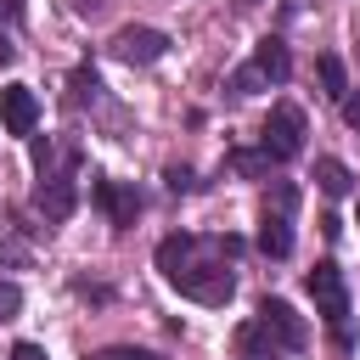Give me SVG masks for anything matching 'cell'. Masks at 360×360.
Masks as SVG:
<instances>
[{
    "label": "cell",
    "mask_w": 360,
    "mask_h": 360,
    "mask_svg": "<svg viewBox=\"0 0 360 360\" xmlns=\"http://www.w3.org/2000/svg\"><path fill=\"white\" fill-rule=\"evenodd\" d=\"M304 287H309V298H315L321 321L332 326V338L349 349V281H343V270H338L332 259H321V264L304 276Z\"/></svg>",
    "instance_id": "1"
},
{
    "label": "cell",
    "mask_w": 360,
    "mask_h": 360,
    "mask_svg": "<svg viewBox=\"0 0 360 360\" xmlns=\"http://www.w3.org/2000/svg\"><path fill=\"white\" fill-rule=\"evenodd\" d=\"M264 152H270V163H292L304 152V107H292V101L270 107V118H264Z\"/></svg>",
    "instance_id": "2"
},
{
    "label": "cell",
    "mask_w": 360,
    "mask_h": 360,
    "mask_svg": "<svg viewBox=\"0 0 360 360\" xmlns=\"http://www.w3.org/2000/svg\"><path fill=\"white\" fill-rule=\"evenodd\" d=\"M169 287H180V292L197 298V304H225V298L236 292V276H231L225 264H186V270L169 276Z\"/></svg>",
    "instance_id": "3"
},
{
    "label": "cell",
    "mask_w": 360,
    "mask_h": 360,
    "mask_svg": "<svg viewBox=\"0 0 360 360\" xmlns=\"http://www.w3.org/2000/svg\"><path fill=\"white\" fill-rule=\"evenodd\" d=\"M163 51H169V34H163V28L129 22V28H118V34H112V56H118V62H129V68H146V62H158Z\"/></svg>",
    "instance_id": "4"
},
{
    "label": "cell",
    "mask_w": 360,
    "mask_h": 360,
    "mask_svg": "<svg viewBox=\"0 0 360 360\" xmlns=\"http://www.w3.org/2000/svg\"><path fill=\"white\" fill-rule=\"evenodd\" d=\"M259 326H264L281 349H304V343H309V326H304V315H298L287 298H264V304H259Z\"/></svg>",
    "instance_id": "5"
},
{
    "label": "cell",
    "mask_w": 360,
    "mask_h": 360,
    "mask_svg": "<svg viewBox=\"0 0 360 360\" xmlns=\"http://www.w3.org/2000/svg\"><path fill=\"white\" fill-rule=\"evenodd\" d=\"M0 124H6L11 135H34V124H39V101H34L28 84H6V90H0Z\"/></svg>",
    "instance_id": "6"
},
{
    "label": "cell",
    "mask_w": 360,
    "mask_h": 360,
    "mask_svg": "<svg viewBox=\"0 0 360 360\" xmlns=\"http://www.w3.org/2000/svg\"><path fill=\"white\" fill-rule=\"evenodd\" d=\"M34 208L56 225V219H68L73 208H79V191H73V180L68 174H39V191H34Z\"/></svg>",
    "instance_id": "7"
},
{
    "label": "cell",
    "mask_w": 360,
    "mask_h": 360,
    "mask_svg": "<svg viewBox=\"0 0 360 360\" xmlns=\"http://www.w3.org/2000/svg\"><path fill=\"white\" fill-rule=\"evenodd\" d=\"M90 191H96V208H107V219H112L118 231H129V225H135L141 197H135L129 186H118V180H101V174H96V186H90Z\"/></svg>",
    "instance_id": "8"
},
{
    "label": "cell",
    "mask_w": 360,
    "mask_h": 360,
    "mask_svg": "<svg viewBox=\"0 0 360 360\" xmlns=\"http://www.w3.org/2000/svg\"><path fill=\"white\" fill-rule=\"evenodd\" d=\"M253 68H259L270 84H287V79H292V51H287L276 34H264V39L253 45Z\"/></svg>",
    "instance_id": "9"
},
{
    "label": "cell",
    "mask_w": 360,
    "mask_h": 360,
    "mask_svg": "<svg viewBox=\"0 0 360 360\" xmlns=\"http://www.w3.org/2000/svg\"><path fill=\"white\" fill-rule=\"evenodd\" d=\"M259 253L264 259H287L292 253V214L264 208V219H259Z\"/></svg>",
    "instance_id": "10"
},
{
    "label": "cell",
    "mask_w": 360,
    "mask_h": 360,
    "mask_svg": "<svg viewBox=\"0 0 360 360\" xmlns=\"http://www.w3.org/2000/svg\"><path fill=\"white\" fill-rule=\"evenodd\" d=\"M236 360H281V343L259 321H248V326H236Z\"/></svg>",
    "instance_id": "11"
},
{
    "label": "cell",
    "mask_w": 360,
    "mask_h": 360,
    "mask_svg": "<svg viewBox=\"0 0 360 360\" xmlns=\"http://www.w3.org/2000/svg\"><path fill=\"white\" fill-rule=\"evenodd\" d=\"M315 186H321L326 197H349V191H354V174H349L343 158H315Z\"/></svg>",
    "instance_id": "12"
},
{
    "label": "cell",
    "mask_w": 360,
    "mask_h": 360,
    "mask_svg": "<svg viewBox=\"0 0 360 360\" xmlns=\"http://www.w3.org/2000/svg\"><path fill=\"white\" fill-rule=\"evenodd\" d=\"M191 253H197V236H163V242H158V270L174 276V270L191 264Z\"/></svg>",
    "instance_id": "13"
},
{
    "label": "cell",
    "mask_w": 360,
    "mask_h": 360,
    "mask_svg": "<svg viewBox=\"0 0 360 360\" xmlns=\"http://www.w3.org/2000/svg\"><path fill=\"white\" fill-rule=\"evenodd\" d=\"M315 73H321V90H326L332 101H343V96H349V73H343V56L321 51V56H315Z\"/></svg>",
    "instance_id": "14"
},
{
    "label": "cell",
    "mask_w": 360,
    "mask_h": 360,
    "mask_svg": "<svg viewBox=\"0 0 360 360\" xmlns=\"http://www.w3.org/2000/svg\"><path fill=\"white\" fill-rule=\"evenodd\" d=\"M264 84H270V79H264V73H259V68H253V62H248V68H236V73H231V96H259V90H264Z\"/></svg>",
    "instance_id": "15"
},
{
    "label": "cell",
    "mask_w": 360,
    "mask_h": 360,
    "mask_svg": "<svg viewBox=\"0 0 360 360\" xmlns=\"http://www.w3.org/2000/svg\"><path fill=\"white\" fill-rule=\"evenodd\" d=\"M68 84H73V107H90V101L101 96V84H96V73H90V68H73V79H68Z\"/></svg>",
    "instance_id": "16"
},
{
    "label": "cell",
    "mask_w": 360,
    "mask_h": 360,
    "mask_svg": "<svg viewBox=\"0 0 360 360\" xmlns=\"http://www.w3.org/2000/svg\"><path fill=\"white\" fill-rule=\"evenodd\" d=\"M17 315H22V287L0 276V321H17Z\"/></svg>",
    "instance_id": "17"
},
{
    "label": "cell",
    "mask_w": 360,
    "mask_h": 360,
    "mask_svg": "<svg viewBox=\"0 0 360 360\" xmlns=\"http://www.w3.org/2000/svg\"><path fill=\"white\" fill-rule=\"evenodd\" d=\"M231 169L236 174H264L270 169V152H231Z\"/></svg>",
    "instance_id": "18"
},
{
    "label": "cell",
    "mask_w": 360,
    "mask_h": 360,
    "mask_svg": "<svg viewBox=\"0 0 360 360\" xmlns=\"http://www.w3.org/2000/svg\"><path fill=\"white\" fill-rule=\"evenodd\" d=\"M90 360H163V354L135 349V343H112V349H101V354H90Z\"/></svg>",
    "instance_id": "19"
},
{
    "label": "cell",
    "mask_w": 360,
    "mask_h": 360,
    "mask_svg": "<svg viewBox=\"0 0 360 360\" xmlns=\"http://www.w3.org/2000/svg\"><path fill=\"white\" fill-rule=\"evenodd\" d=\"M270 208H276V214H292V208H298V191H292L287 180H276V186H270Z\"/></svg>",
    "instance_id": "20"
},
{
    "label": "cell",
    "mask_w": 360,
    "mask_h": 360,
    "mask_svg": "<svg viewBox=\"0 0 360 360\" xmlns=\"http://www.w3.org/2000/svg\"><path fill=\"white\" fill-rule=\"evenodd\" d=\"M163 180H169V191H191V186H197V180H191V169H186V163H174V169H169V174H163Z\"/></svg>",
    "instance_id": "21"
},
{
    "label": "cell",
    "mask_w": 360,
    "mask_h": 360,
    "mask_svg": "<svg viewBox=\"0 0 360 360\" xmlns=\"http://www.w3.org/2000/svg\"><path fill=\"white\" fill-rule=\"evenodd\" d=\"M343 124H349V129H360V96H354V90L343 96Z\"/></svg>",
    "instance_id": "22"
},
{
    "label": "cell",
    "mask_w": 360,
    "mask_h": 360,
    "mask_svg": "<svg viewBox=\"0 0 360 360\" xmlns=\"http://www.w3.org/2000/svg\"><path fill=\"white\" fill-rule=\"evenodd\" d=\"M11 360H45L39 343H11Z\"/></svg>",
    "instance_id": "23"
},
{
    "label": "cell",
    "mask_w": 360,
    "mask_h": 360,
    "mask_svg": "<svg viewBox=\"0 0 360 360\" xmlns=\"http://www.w3.org/2000/svg\"><path fill=\"white\" fill-rule=\"evenodd\" d=\"M11 62H17V45H11L6 34H0V68H11Z\"/></svg>",
    "instance_id": "24"
},
{
    "label": "cell",
    "mask_w": 360,
    "mask_h": 360,
    "mask_svg": "<svg viewBox=\"0 0 360 360\" xmlns=\"http://www.w3.org/2000/svg\"><path fill=\"white\" fill-rule=\"evenodd\" d=\"M101 6H107V0H73V11H79V17H96Z\"/></svg>",
    "instance_id": "25"
}]
</instances>
